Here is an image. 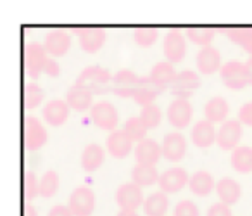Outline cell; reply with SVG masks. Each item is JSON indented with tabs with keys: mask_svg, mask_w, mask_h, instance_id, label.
Returning a JSON list of instances; mask_svg holds the SVG:
<instances>
[{
	"mask_svg": "<svg viewBox=\"0 0 252 216\" xmlns=\"http://www.w3.org/2000/svg\"><path fill=\"white\" fill-rule=\"evenodd\" d=\"M25 216H38V211H36V208L32 204V202H28L25 208Z\"/></svg>",
	"mask_w": 252,
	"mask_h": 216,
	"instance_id": "obj_46",
	"label": "cell"
},
{
	"mask_svg": "<svg viewBox=\"0 0 252 216\" xmlns=\"http://www.w3.org/2000/svg\"><path fill=\"white\" fill-rule=\"evenodd\" d=\"M43 99H45V90H43L38 83L32 81V83L26 85V88H25V106H26V109H30V111L36 109L40 104H42Z\"/></svg>",
	"mask_w": 252,
	"mask_h": 216,
	"instance_id": "obj_37",
	"label": "cell"
},
{
	"mask_svg": "<svg viewBox=\"0 0 252 216\" xmlns=\"http://www.w3.org/2000/svg\"><path fill=\"white\" fill-rule=\"evenodd\" d=\"M162 147V157L171 163H178L183 159L187 152V140L182 132H171L164 137L161 144Z\"/></svg>",
	"mask_w": 252,
	"mask_h": 216,
	"instance_id": "obj_18",
	"label": "cell"
},
{
	"mask_svg": "<svg viewBox=\"0 0 252 216\" xmlns=\"http://www.w3.org/2000/svg\"><path fill=\"white\" fill-rule=\"evenodd\" d=\"M226 36L238 45L240 49H244L249 54V57H252V28L251 26H230L226 28Z\"/></svg>",
	"mask_w": 252,
	"mask_h": 216,
	"instance_id": "obj_31",
	"label": "cell"
},
{
	"mask_svg": "<svg viewBox=\"0 0 252 216\" xmlns=\"http://www.w3.org/2000/svg\"><path fill=\"white\" fill-rule=\"evenodd\" d=\"M47 216H74V215H73V211L69 209V206L57 204V206H54V208H50V211H49V215H47Z\"/></svg>",
	"mask_w": 252,
	"mask_h": 216,
	"instance_id": "obj_44",
	"label": "cell"
},
{
	"mask_svg": "<svg viewBox=\"0 0 252 216\" xmlns=\"http://www.w3.org/2000/svg\"><path fill=\"white\" fill-rule=\"evenodd\" d=\"M140 78L142 76H138L135 71L128 70V68L119 70L118 73H114V78H112V94L123 99H133L138 83H140Z\"/></svg>",
	"mask_w": 252,
	"mask_h": 216,
	"instance_id": "obj_6",
	"label": "cell"
},
{
	"mask_svg": "<svg viewBox=\"0 0 252 216\" xmlns=\"http://www.w3.org/2000/svg\"><path fill=\"white\" fill-rule=\"evenodd\" d=\"M123 132L130 137L135 144H138V142H142L144 139H147L149 130H147V126L142 123V119L138 118V116H135V118H130L128 121L125 123V126H123Z\"/></svg>",
	"mask_w": 252,
	"mask_h": 216,
	"instance_id": "obj_35",
	"label": "cell"
},
{
	"mask_svg": "<svg viewBox=\"0 0 252 216\" xmlns=\"http://www.w3.org/2000/svg\"><path fill=\"white\" fill-rule=\"evenodd\" d=\"M90 119L97 128L104 132H116V126L119 123V116L116 108L109 101H98L92 106L90 109Z\"/></svg>",
	"mask_w": 252,
	"mask_h": 216,
	"instance_id": "obj_2",
	"label": "cell"
},
{
	"mask_svg": "<svg viewBox=\"0 0 252 216\" xmlns=\"http://www.w3.org/2000/svg\"><path fill=\"white\" fill-rule=\"evenodd\" d=\"M199 208L193 201L190 199H183L178 204L175 206V211H173V216H199Z\"/></svg>",
	"mask_w": 252,
	"mask_h": 216,
	"instance_id": "obj_40",
	"label": "cell"
},
{
	"mask_svg": "<svg viewBox=\"0 0 252 216\" xmlns=\"http://www.w3.org/2000/svg\"><path fill=\"white\" fill-rule=\"evenodd\" d=\"M238 121H240L242 125L252 126V101L245 102L240 108V111H238Z\"/></svg>",
	"mask_w": 252,
	"mask_h": 216,
	"instance_id": "obj_42",
	"label": "cell"
},
{
	"mask_svg": "<svg viewBox=\"0 0 252 216\" xmlns=\"http://www.w3.org/2000/svg\"><path fill=\"white\" fill-rule=\"evenodd\" d=\"M105 149L114 159H125L135 150V142L123 130H116L105 139Z\"/></svg>",
	"mask_w": 252,
	"mask_h": 216,
	"instance_id": "obj_13",
	"label": "cell"
},
{
	"mask_svg": "<svg viewBox=\"0 0 252 216\" xmlns=\"http://www.w3.org/2000/svg\"><path fill=\"white\" fill-rule=\"evenodd\" d=\"M161 173L156 166L151 164H135L131 170V181L138 187H152L154 183H159Z\"/></svg>",
	"mask_w": 252,
	"mask_h": 216,
	"instance_id": "obj_29",
	"label": "cell"
},
{
	"mask_svg": "<svg viewBox=\"0 0 252 216\" xmlns=\"http://www.w3.org/2000/svg\"><path fill=\"white\" fill-rule=\"evenodd\" d=\"M49 140V133H47L45 126L38 121L36 118L30 116L25 121V147L32 152L42 149Z\"/></svg>",
	"mask_w": 252,
	"mask_h": 216,
	"instance_id": "obj_14",
	"label": "cell"
},
{
	"mask_svg": "<svg viewBox=\"0 0 252 216\" xmlns=\"http://www.w3.org/2000/svg\"><path fill=\"white\" fill-rule=\"evenodd\" d=\"M168 208H169L168 194L162 190L152 192L144 201V213L147 216H166Z\"/></svg>",
	"mask_w": 252,
	"mask_h": 216,
	"instance_id": "obj_30",
	"label": "cell"
},
{
	"mask_svg": "<svg viewBox=\"0 0 252 216\" xmlns=\"http://www.w3.org/2000/svg\"><path fill=\"white\" fill-rule=\"evenodd\" d=\"M214 28L211 26H187L185 28V36L190 40L192 43L202 47H209L214 40Z\"/></svg>",
	"mask_w": 252,
	"mask_h": 216,
	"instance_id": "obj_33",
	"label": "cell"
},
{
	"mask_svg": "<svg viewBox=\"0 0 252 216\" xmlns=\"http://www.w3.org/2000/svg\"><path fill=\"white\" fill-rule=\"evenodd\" d=\"M189 180L190 175L183 168L173 166L161 173V177H159V188L162 192H166V194H176V192H180L183 187L189 185Z\"/></svg>",
	"mask_w": 252,
	"mask_h": 216,
	"instance_id": "obj_15",
	"label": "cell"
},
{
	"mask_svg": "<svg viewBox=\"0 0 252 216\" xmlns=\"http://www.w3.org/2000/svg\"><path fill=\"white\" fill-rule=\"evenodd\" d=\"M159 28L158 26H138L133 32V40L140 47H151L158 42Z\"/></svg>",
	"mask_w": 252,
	"mask_h": 216,
	"instance_id": "obj_34",
	"label": "cell"
},
{
	"mask_svg": "<svg viewBox=\"0 0 252 216\" xmlns=\"http://www.w3.org/2000/svg\"><path fill=\"white\" fill-rule=\"evenodd\" d=\"M166 118L176 132L185 130L193 118V108L189 99H173L166 111Z\"/></svg>",
	"mask_w": 252,
	"mask_h": 216,
	"instance_id": "obj_4",
	"label": "cell"
},
{
	"mask_svg": "<svg viewBox=\"0 0 252 216\" xmlns=\"http://www.w3.org/2000/svg\"><path fill=\"white\" fill-rule=\"evenodd\" d=\"M135 159L137 164H151L156 166L162 157V147L154 139H144L135 145Z\"/></svg>",
	"mask_w": 252,
	"mask_h": 216,
	"instance_id": "obj_21",
	"label": "cell"
},
{
	"mask_svg": "<svg viewBox=\"0 0 252 216\" xmlns=\"http://www.w3.org/2000/svg\"><path fill=\"white\" fill-rule=\"evenodd\" d=\"M176 74H178V73H176V70H175V64L164 61V63H158V64H156L147 76L151 78V80L154 81V83L158 85L159 88L166 90V88H169L173 85Z\"/></svg>",
	"mask_w": 252,
	"mask_h": 216,
	"instance_id": "obj_28",
	"label": "cell"
},
{
	"mask_svg": "<svg viewBox=\"0 0 252 216\" xmlns=\"http://www.w3.org/2000/svg\"><path fill=\"white\" fill-rule=\"evenodd\" d=\"M216 194L220 197V202L228 206H233L240 201V195H242V187L237 180L230 177H224L221 178L220 181H216Z\"/></svg>",
	"mask_w": 252,
	"mask_h": 216,
	"instance_id": "obj_23",
	"label": "cell"
},
{
	"mask_svg": "<svg viewBox=\"0 0 252 216\" xmlns=\"http://www.w3.org/2000/svg\"><path fill=\"white\" fill-rule=\"evenodd\" d=\"M138 118H140L142 123L147 126V130H154V128H158V126L161 125L162 111H161V108H159L158 104L145 106V108H142Z\"/></svg>",
	"mask_w": 252,
	"mask_h": 216,
	"instance_id": "obj_36",
	"label": "cell"
},
{
	"mask_svg": "<svg viewBox=\"0 0 252 216\" xmlns=\"http://www.w3.org/2000/svg\"><path fill=\"white\" fill-rule=\"evenodd\" d=\"M162 52L168 63L178 64L183 61L187 54V42H185V33L180 30H169L166 33L164 43H162Z\"/></svg>",
	"mask_w": 252,
	"mask_h": 216,
	"instance_id": "obj_9",
	"label": "cell"
},
{
	"mask_svg": "<svg viewBox=\"0 0 252 216\" xmlns=\"http://www.w3.org/2000/svg\"><path fill=\"white\" fill-rule=\"evenodd\" d=\"M116 216H138L137 211H130V209H119Z\"/></svg>",
	"mask_w": 252,
	"mask_h": 216,
	"instance_id": "obj_47",
	"label": "cell"
},
{
	"mask_svg": "<svg viewBox=\"0 0 252 216\" xmlns=\"http://www.w3.org/2000/svg\"><path fill=\"white\" fill-rule=\"evenodd\" d=\"M69 104L66 99H52L45 104L42 111V116L50 126H61L69 119Z\"/></svg>",
	"mask_w": 252,
	"mask_h": 216,
	"instance_id": "obj_19",
	"label": "cell"
},
{
	"mask_svg": "<svg viewBox=\"0 0 252 216\" xmlns=\"http://www.w3.org/2000/svg\"><path fill=\"white\" fill-rule=\"evenodd\" d=\"M228 114H230V106H228L226 99L221 97V95H216V97L209 99L204 106V119L214 123H221L223 125L224 121H228Z\"/></svg>",
	"mask_w": 252,
	"mask_h": 216,
	"instance_id": "obj_22",
	"label": "cell"
},
{
	"mask_svg": "<svg viewBox=\"0 0 252 216\" xmlns=\"http://www.w3.org/2000/svg\"><path fill=\"white\" fill-rule=\"evenodd\" d=\"M105 161V150L98 144H88L81 152V168L87 173H94L104 164Z\"/></svg>",
	"mask_w": 252,
	"mask_h": 216,
	"instance_id": "obj_27",
	"label": "cell"
},
{
	"mask_svg": "<svg viewBox=\"0 0 252 216\" xmlns=\"http://www.w3.org/2000/svg\"><path fill=\"white\" fill-rule=\"evenodd\" d=\"M242 123L238 119H228L218 128L216 144L223 150H235L242 139Z\"/></svg>",
	"mask_w": 252,
	"mask_h": 216,
	"instance_id": "obj_12",
	"label": "cell"
},
{
	"mask_svg": "<svg viewBox=\"0 0 252 216\" xmlns=\"http://www.w3.org/2000/svg\"><path fill=\"white\" fill-rule=\"evenodd\" d=\"M220 76L230 90H244L249 85L247 71H245V64L242 61H228V63H224L220 71Z\"/></svg>",
	"mask_w": 252,
	"mask_h": 216,
	"instance_id": "obj_5",
	"label": "cell"
},
{
	"mask_svg": "<svg viewBox=\"0 0 252 216\" xmlns=\"http://www.w3.org/2000/svg\"><path fill=\"white\" fill-rule=\"evenodd\" d=\"M43 73L47 74V76L50 78H57L61 74V66L59 63H57V59H54V57H49V61H47L45 64V71Z\"/></svg>",
	"mask_w": 252,
	"mask_h": 216,
	"instance_id": "obj_43",
	"label": "cell"
},
{
	"mask_svg": "<svg viewBox=\"0 0 252 216\" xmlns=\"http://www.w3.org/2000/svg\"><path fill=\"white\" fill-rule=\"evenodd\" d=\"M206 216H233V213H231V208L228 204H223V202H214V204L209 206Z\"/></svg>",
	"mask_w": 252,
	"mask_h": 216,
	"instance_id": "obj_41",
	"label": "cell"
},
{
	"mask_svg": "<svg viewBox=\"0 0 252 216\" xmlns=\"http://www.w3.org/2000/svg\"><path fill=\"white\" fill-rule=\"evenodd\" d=\"M66 102L69 104V108L76 112H85L88 109H92V106L95 104L94 102V94H90L85 88L78 87L76 83L67 90L66 94Z\"/></svg>",
	"mask_w": 252,
	"mask_h": 216,
	"instance_id": "obj_24",
	"label": "cell"
},
{
	"mask_svg": "<svg viewBox=\"0 0 252 216\" xmlns=\"http://www.w3.org/2000/svg\"><path fill=\"white\" fill-rule=\"evenodd\" d=\"M189 188L192 194L199 195V197H206L213 190H216V181H214L213 175L209 171H195L193 175H190L189 180Z\"/></svg>",
	"mask_w": 252,
	"mask_h": 216,
	"instance_id": "obj_26",
	"label": "cell"
},
{
	"mask_svg": "<svg viewBox=\"0 0 252 216\" xmlns=\"http://www.w3.org/2000/svg\"><path fill=\"white\" fill-rule=\"evenodd\" d=\"M114 197L119 209H130V211H137L140 206H144L145 201L142 187H138L133 181L131 183H123L121 187H118Z\"/></svg>",
	"mask_w": 252,
	"mask_h": 216,
	"instance_id": "obj_11",
	"label": "cell"
},
{
	"mask_svg": "<svg viewBox=\"0 0 252 216\" xmlns=\"http://www.w3.org/2000/svg\"><path fill=\"white\" fill-rule=\"evenodd\" d=\"M230 164L237 173H249V171H252V147L238 145L235 150H231Z\"/></svg>",
	"mask_w": 252,
	"mask_h": 216,
	"instance_id": "obj_32",
	"label": "cell"
},
{
	"mask_svg": "<svg viewBox=\"0 0 252 216\" xmlns=\"http://www.w3.org/2000/svg\"><path fill=\"white\" fill-rule=\"evenodd\" d=\"M49 54H47L43 43L38 42H30L26 45L25 50V63H26V71L28 76L32 80H38L42 76V73L45 71V64L49 61Z\"/></svg>",
	"mask_w": 252,
	"mask_h": 216,
	"instance_id": "obj_3",
	"label": "cell"
},
{
	"mask_svg": "<svg viewBox=\"0 0 252 216\" xmlns=\"http://www.w3.org/2000/svg\"><path fill=\"white\" fill-rule=\"evenodd\" d=\"M216 135L218 130L214 128V125L207 119H200L193 125V128L190 130V140L195 147L199 149H207L213 144H216Z\"/></svg>",
	"mask_w": 252,
	"mask_h": 216,
	"instance_id": "obj_20",
	"label": "cell"
},
{
	"mask_svg": "<svg viewBox=\"0 0 252 216\" xmlns=\"http://www.w3.org/2000/svg\"><path fill=\"white\" fill-rule=\"evenodd\" d=\"M78 30V43L80 49L87 54H95L104 47L107 33L100 26H83Z\"/></svg>",
	"mask_w": 252,
	"mask_h": 216,
	"instance_id": "obj_10",
	"label": "cell"
},
{
	"mask_svg": "<svg viewBox=\"0 0 252 216\" xmlns=\"http://www.w3.org/2000/svg\"><path fill=\"white\" fill-rule=\"evenodd\" d=\"M162 92H164V90H162V88H159L149 76H142L137 92H135V95H133V101L137 102L138 106L145 108V106L154 104V101L162 94Z\"/></svg>",
	"mask_w": 252,
	"mask_h": 216,
	"instance_id": "obj_25",
	"label": "cell"
},
{
	"mask_svg": "<svg viewBox=\"0 0 252 216\" xmlns=\"http://www.w3.org/2000/svg\"><path fill=\"white\" fill-rule=\"evenodd\" d=\"M200 88V76L192 70H183L176 74L175 81L169 87L175 99H190Z\"/></svg>",
	"mask_w": 252,
	"mask_h": 216,
	"instance_id": "obj_7",
	"label": "cell"
},
{
	"mask_svg": "<svg viewBox=\"0 0 252 216\" xmlns=\"http://www.w3.org/2000/svg\"><path fill=\"white\" fill-rule=\"evenodd\" d=\"M69 209L73 211L74 216H90L95 209V194L90 187H76L69 195L67 202Z\"/></svg>",
	"mask_w": 252,
	"mask_h": 216,
	"instance_id": "obj_8",
	"label": "cell"
},
{
	"mask_svg": "<svg viewBox=\"0 0 252 216\" xmlns=\"http://www.w3.org/2000/svg\"><path fill=\"white\" fill-rule=\"evenodd\" d=\"M59 190V173L49 170L40 178V195L42 197H54Z\"/></svg>",
	"mask_w": 252,
	"mask_h": 216,
	"instance_id": "obj_38",
	"label": "cell"
},
{
	"mask_svg": "<svg viewBox=\"0 0 252 216\" xmlns=\"http://www.w3.org/2000/svg\"><path fill=\"white\" fill-rule=\"evenodd\" d=\"M23 194H25L26 201H33L36 195H40V180L36 178V175L33 171L25 173L23 178Z\"/></svg>",
	"mask_w": 252,
	"mask_h": 216,
	"instance_id": "obj_39",
	"label": "cell"
},
{
	"mask_svg": "<svg viewBox=\"0 0 252 216\" xmlns=\"http://www.w3.org/2000/svg\"><path fill=\"white\" fill-rule=\"evenodd\" d=\"M245 71H247V78H249V85H252V57H249L245 61Z\"/></svg>",
	"mask_w": 252,
	"mask_h": 216,
	"instance_id": "obj_45",
	"label": "cell"
},
{
	"mask_svg": "<svg viewBox=\"0 0 252 216\" xmlns=\"http://www.w3.org/2000/svg\"><path fill=\"white\" fill-rule=\"evenodd\" d=\"M112 78L114 74H111V71L105 70L102 66H87L76 78V85L85 90H88L90 94H105L111 90L112 87Z\"/></svg>",
	"mask_w": 252,
	"mask_h": 216,
	"instance_id": "obj_1",
	"label": "cell"
},
{
	"mask_svg": "<svg viewBox=\"0 0 252 216\" xmlns=\"http://www.w3.org/2000/svg\"><path fill=\"white\" fill-rule=\"evenodd\" d=\"M43 47H45L47 54L50 57H54V59L63 57L71 49V35L66 30H52V32H49L45 35Z\"/></svg>",
	"mask_w": 252,
	"mask_h": 216,
	"instance_id": "obj_16",
	"label": "cell"
},
{
	"mask_svg": "<svg viewBox=\"0 0 252 216\" xmlns=\"http://www.w3.org/2000/svg\"><path fill=\"white\" fill-rule=\"evenodd\" d=\"M197 70L202 76H211V74L221 71V52L216 47H202V49L197 52L195 57Z\"/></svg>",
	"mask_w": 252,
	"mask_h": 216,
	"instance_id": "obj_17",
	"label": "cell"
}]
</instances>
